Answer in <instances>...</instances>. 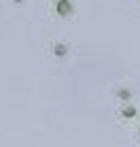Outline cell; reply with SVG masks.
<instances>
[{
  "label": "cell",
  "mask_w": 140,
  "mask_h": 147,
  "mask_svg": "<svg viewBox=\"0 0 140 147\" xmlns=\"http://www.w3.org/2000/svg\"><path fill=\"white\" fill-rule=\"evenodd\" d=\"M55 14L62 16V18H69L73 14V2L71 0H57L55 2Z\"/></svg>",
  "instance_id": "1"
},
{
  "label": "cell",
  "mask_w": 140,
  "mask_h": 147,
  "mask_svg": "<svg viewBox=\"0 0 140 147\" xmlns=\"http://www.w3.org/2000/svg\"><path fill=\"white\" fill-rule=\"evenodd\" d=\"M11 2H23V0H11Z\"/></svg>",
  "instance_id": "5"
},
{
  "label": "cell",
  "mask_w": 140,
  "mask_h": 147,
  "mask_svg": "<svg viewBox=\"0 0 140 147\" xmlns=\"http://www.w3.org/2000/svg\"><path fill=\"white\" fill-rule=\"evenodd\" d=\"M53 55H55V57H64V55H67V46H64V44H55V46H53Z\"/></svg>",
  "instance_id": "3"
},
{
  "label": "cell",
  "mask_w": 140,
  "mask_h": 147,
  "mask_svg": "<svg viewBox=\"0 0 140 147\" xmlns=\"http://www.w3.org/2000/svg\"><path fill=\"white\" fill-rule=\"evenodd\" d=\"M117 96H119L122 101H129V99H131V90H126V87H122V90L117 92Z\"/></svg>",
  "instance_id": "4"
},
{
  "label": "cell",
  "mask_w": 140,
  "mask_h": 147,
  "mask_svg": "<svg viewBox=\"0 0 140 147\" xmlns=\"http://www.w3.org/2000/svg\"><path fill=\"white\" fill-rule=\"evenodd\" d=\"M119 113H122V117H124V119H133V117L138 115V110H135V106H131V103H126V106H124V108H122Z\"/></svg>",
  "instance_id": "2"
},
{
  "label": "cell",
  "mask_w": 140,
  "mask_h": 147,
  "mask_svg": "<svg viewBox=\"0 0 140 147\" xmlns=\"http://www.w3.org/2000/svg\"><path fill=\"white\" fill-rule=\"evenodd\" d=\"M138 140H140V131H138Z\"/></svg>",
  "instance_id": "6"
}]
</instances>
